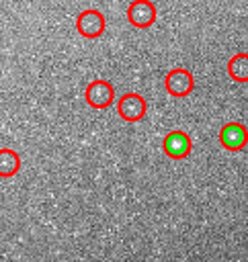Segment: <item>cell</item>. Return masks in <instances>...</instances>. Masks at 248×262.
I'll use <instances>...</instances> for the list:
<instances>
[{
  "label": "cell",
  "mask_w": 248,
  "mask_h": 262,
  "mask_svg": "<svg viewBox=\"0 0 248 262\" xmlns=\"http://www.w3.org/2000/svg\"><path fill=\"white\" fill-rule=\"evenodd\" d=\"M105 27H107V20H105V14L96 8H88V10H82L76 18V31L84 37V39H96L105 33Z\"/></svg>",
  "instance_id": "1"
},
{
  "label": "cell",
  "mask_w": 248,
  "mask_h": 262,
  "mask_svg": "<svg viewBox=\"0 0 248 262\" xmlns=\"http://www.w3.org/2000/svg\"><path fill=\"white\" fill-rule=\"evenodd\" d=\"M146 111H148V104H146V98L137 92H125L119 102H117V113L123 121L127 123H137L146 117Z\"/></svg>",
  "instance_id": "2"
},
{
  "label": "cell",
  "mask_w": 248,
  "mask_h": 262,
  "mask_svg": "<svg viewBox=\"0 0 248 262\" xmlns=\"http://www.w3.org/2000/svg\"><path fill=\"white\" fill-rule=\"evenodd\" d=\"M84 98H86V102L92 108L102 111V108H109L115 102V90H113L111 82H107V80H94V82H90L86 86Z\"/></svg>",
  "instance_id": "3"
},
{
  "label": "cell",
  "mask_w": 248,
  "mask_h": 262,
  "mask_svg": "<svg viewBox=\"0 0 248 262\" xmlns=\"http://www.w3.org/2000/svg\"><path fill=\"white\" fill-rule=\"evenodd\" d=\"M219 143L228 151H240L248 143V129L238 121H230L219 129Z\"/></svg>",
  "instance_id": "4"
},
{
  "label": "cell",
  "mask_w": 248,
  "mask_h": 262,
  "mask_svg": "<svg viewBox=\"0 0 248 262\" xmlns=\"http://www.w3.org/2000/svg\"><path fill=\"white\" fill-rule=\"evenodd\" d=\"M164 86H166V92L176 96V98H182V96H189L195 88V80H193V74L184 68H174L166 74L164 78Z\"/></svg>",
  "instance_id": "5"
},
{
  "label": "cell",
  "mask_w": 248,
  "mask_h": 262,
  "mask_svg": "<svg viewBox=\"0 0 248 262\" xmlns=\"http://www.w3.org/2000/svg\"><path fill=\"white\" fill-rule=\"evenodd\" d=\"M127 20L137 27V29H148L156 23V4L150 2V0H133L129 6H127V12H125Z\"/></svg>",
  "instance_id": "6"
},
{
  "label": "cell",
  "mask_w": 248,
  "mask_h": 262,
  "mask_svg": "<svg viewBox=\"0 0 248 262\" xmlns=\"http://www.w3.org/2000/svg\"><path fill=\"white\" fill-rule=\"evenodd\" d=\"M162 149L172 160H184L193 149V141L184 131H170L162 139Z\"/></svg>",
  "instance_id": "7"
},
{
  "label": "cell",
  "mask_w": 248,
  "mask_h": 262,
  "mask_svg": "<svg viewBox=\"0 0 248 262\" xmlns=\"http://www.w3.org/2000/svg\"><path fill=\"white\" fill-rule=\"evenodd\" d=\"M20 170V156L14 149L0 147V178H10Z\"/></svg>",
  "instance_id": "8"
},
{
  "label": "cell",
  "mask_w": 248,
  "mask_h": 262,
  "mask_svg": "<svg viewBox=\"0 0 248 262\" xmlns=\"http://www.w3.org/2000/svg\"><path fill=\"white\" fill-rule=\"evenodd\" d=\"M228 74L236 82H248V53H236L228 61Z\"/></svg>",
  "instance_id": "9"
}]
</instances>
